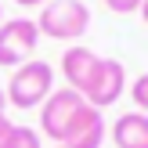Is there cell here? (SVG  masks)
I'll list each match as a JSON object with an SVG mask.
<instances>
[{"label":"cell","mask_w":148,"mask_h":148,"mask_svg":"<svg viewBox=\"0 0 148 148\" xmlns=\"http://www.w3.org/2000/svg\"><path fill=\"white\" fill-rule=\"evenodd\" d=\"M51 90H54V69L47 62H40V58H29L11 72L4 94L14 108H36L51 98Z\"/></svg>","instance_id":"6da1fadb"},{"label":"cell","mask_w":148,"mask_h":148,"mask_svg":"<svg viewBox=\"0 0 148 148\" xmlns=\"http://www.w3.org/2000/svg\"><path fill=\"white\" fill-rule=\"evenodd\" d=\"M36 29L40 36H51V40H79L90 29V7L83 0H51L43 4Z\"/></svg>","instance_id":"7a4b0ae2"},{"label":"cell","mask_w":148,"mask_h":148,"mask_svg":"<svg viewBox=\"0 0 148 148\" xmlns=\"http://www.w3.org/2000/svg\"><path fill=\"white\" fill-rule=\"evenodd\" d=\"M40 43V29L36 18H11L0 22V65L4 69H18L22 62H29Z\"/></svg>","instance_id":"3957f363"},{"label":"cell","mask_w":148,"mask_h":148,"mask_svg":"<svg viewBox=\"0 0 148 148\" xmlns=\"http://www.w3.org/2000/svg\"><path fill=\"white\" fill-rule=\"evenodd\" d=\"M83 94H76L72 87H62V90H51V98L43 101L40 108V130L43 137H51L54 145L65 141V130L72 127V119H76V112L83 108Z\"/></svg>","instance_id":"277c9868"},{"label":"cell","mask_w":148,"mask_h":148,"mask_svg":"<svg viewBox=\"0 0 148 148\" xmlns=\"http://www.w3.org/2000/svg\"><path fill=\"white\" fill-rule=\"evenodd\" d=\"M123 90H127V69H123V62L119 58H101L94 79L83 90V101L94 105V108H108V105H116L123 98Z\"/></svg>","instance_id":"5b68a950"},{"label":"cell","mask_w":148,"mask_h":148,"mask_svg":"<svg viewBox=\"0 0 148 148\" xmlns=\"http://www.w3.org/2000/svg\"><path fill=\"white\" fill-rule=\"evenodd\" d=\"M108 141V123L101 116V108L94 105H83L72 119V127L65 130V141L62 148H101Z\"/></svg>","instance_id":"8992f818"},{"label":"cell","mask_w":148,"mask_h":148,"mask_svg":"<svg viewBox=\"0 0 148 148\" xmlns=\"http://www.w3.org/2000/svg\"><path fill=\"white\" fill-rule=\"evenodd\" d=\"M98 62L101 54H94L90 47H69L62 54V76H65V87H72L76 94L87 90V83L94 79V72H98Z\"/></svg>","instance_id":"52a82bcc"},{"label":"cell","mask_w":148,"mask_h":148,"mask_svg":"<svg viewBox=\"0 0 148 148\" xmlns=\"http://www.w3.org/2000/svg\"><path fill=\"white\" fill-rule=\"evenodd\" d=\"M116 148H148V112H123L108 127Z\"/></svg>","instance_id":"ba28073f"},{"label":"cell","mask_w":148,"mask_h":148,"mask_svg":"<svg viewBox=\"0 0 148 148\" xmlns=\"http://www.w3.org/2000/svg\"><path fill=\"white\" fill-rule=\"evenodd\" d=\"M4 148H43V141H40V130H33V127H14Z\"/></svg>","instance_id":"9c48e42d"},{"label":"cell","mask_w":148,"mask_h":148,"mask_svg":"<svg viewBox=\"0 0 148 148\" xmlns=\"http://www.w3.org/2000/svg\"><path fill=\"white\" fill-rule=\"evenodd\" d=\"M130 98H134L137 112H148V72H141V76L130 83Z\"/></svg>","instance_id":"30bf717a"},{"label":"cell","mask_w":148,"mask_h":148,"mask_svg":"<svg viewBox=\"0 0 148 148\" xmlns=\"http://www.w3.org/2000/svg\"><path fill=\"white\" fill-rule=\"evenodd\" d=\"M105 7H108V11H116V14H130V11L141 7V0H105Z\"/></svg>","instance_id":"8fae6325"},{"label":"cell","mask_w":148,"mask_h":148,"mask_svg":"<svg viewBox=\"0 0 148 148\" xmlns=\"http://www.w3.org/2000/svg\"><path fill=\"white\" fill-rule=\"evenodd\" d=\"M11 130H14V123L7 119V112H0V148L7 145V137H11Z\"/></svg>","instance_id":"7c38bea8"},{"label":"cell","mask_w":148,"mask_h":148,"mask_svg":"<svg viewBox=\"0 0 148 148\" xmlns=\"http://www.w3.org/2000/svg\"><path fill=\"white\" fill-rule=\"evenodd\" d=\"M14 4H22V7H43V4H51V0H14Z\"/></svg>","instance_id":"4fadbf2b"},{"label":"cell","mask_w":148,"mask_h":148,"mask_svg":"<svg viewBox=\"0 0 148 148\" xmlns=\"http://www.w3.org/2000/svg\"><path fill=\"white\" fill-rule=\"evenodd\" d=\"M137 11H141V18H145V25H148V0H141V7H137Z\"/></svg>","instance_id":"5bb4252c"},{"label":"cell","mask_w":148,"mask_h":148,"mask_svg":"<svg viewBox=\"0 0 148 148\" xmlns=\"http://www.w3.org/2000/svg\"><path fill=\"white\" fill-rule=\"evenodd\" d=\"M7 108V94H4V87H0V112Z\"/></svg>","instance_id":"9a60e30c"},{"label":"cell","mask_w":148,"mask_h":148,"mask_svg":"<svg viewBox=\"0 0 148 148\" xmlns=\"http://www.w3.org/2000/svg\"><path fill=\"white\" fill-rule=\"evenodd\" d=\"M0 22H4V7H0Z\"/></svg>","instance_id":"2e32d148"},{"label":"cell","mask_w":148,"mask_h":148,"mask_svg":"<svg viewBox=\"0 0 148 148\" xmlns=\"http://www.w3.org/2000/svg\"><path fill=\"white\" fill-rule=\"evenodd\" d=\"M58 148H62V145H58Z\"/></svg>","instance_id":"e0dca14e"}]
</instances>
